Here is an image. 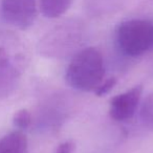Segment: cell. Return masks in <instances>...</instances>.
Instances as JSON below:
<instances>
[{"label":"cell","mask_w":153,"mask_h":153,"mask_svg":"<svg viewBox=\"0 0 153 153\" xmlns=\"http://www.w3.org/2000/svg\"><path fill=\"white\" fill-rule=\"evenodd\" d=\"M74 149H76V144L72 140H68L65 142L61 143L58 146L57 150L55 153H74Z\"/></svg>","instance_id":"cell-11"},{"label":"cell","mask_w":153,"mask_h":153,"mask_svg":"<svg viewBox=\"0 0 153 153\" xmlns=\"http://www.w3.org/2000/svg\"><path fill=\"white\" fill-rule=\"evenodd\" d=\"M4 20L19 30H27L37 18L36 0H1Z\"/></svg>","instance_id":"cell-4"},{"label":"cell","mask_w":153,"mask_h":153,"mask_svg":"<svg viewBox=\"0 0 153 153\" xmlns=\"http://www.w3.org/2000/svg\"><path fill=\"white\" fill-rule=\"evenodd\" d=\"M143 94V86L136 85L127 91L113 97L109 104V115L114 121L130 120L135 114Z\"/></svg>","instance_id":"cell-5"},{"label":"cell","mask_w":153,"mask_h":153,"mask_svg":"<svg viewBox=\"0 0 153 153\" xmlns=\"http://www.w3.org/2000/svg\"><path fill=\"white\" fill-rule=\"evenodd\" d=\"M26 64V51L20 39L12 32L0 30V100L16 89Z\"/></svg>","instance_id":"cell-1"},{"label":"cell","mask_w":153,"mask_h":153,"mask_svg":"<svg viewBox=\"0 0 153 153\" xmlns=\"http://www.w3.org/2000/svg\"><path fill=\"white\" fill-rule=\"evenodd\" d=\"M120 49L129 57H138L153 48V23L131 19L122 22L117 30Z\"/></svg>","instance_id":"cell-3"},{"label":"cell","mask_w":153,"mask_h":153,"mask_svg":"<svg viewBox=\"0 0 153 153\" xmlns=\"http://www.w3.org/2000/svg\"><path fill=\"white\" fill-rule=\"evenodd\" d=\"M105 66L102 53L96 47H86L72 57L65 79L70 87L80 91H94L103 82Z\"/></svg>","instance_id":"cell-2"},{"label":"cell","mask_w":153,"mask_h":153,"mask_svg":"<svg viewBox=\"0 0 153 153\" xmlns=\"http://www.w3.org/2000/svg\"><path fill=\"white\" fill-rule=\"evenodd\" d=\"M115 84H117V79H115V78H109L108 80H106L105 82H102V83L96 88L94 94L98 97L105 96V94H107L109 91H111V90L113 89Z\"/></svg>","instance_id":"cell-10"},{"label":"cell","mask_w":153,"mask_h":153,"mask_svg":"<svg viewBox=\"0 0 153 153\" xmlns=\"http://www.w3.org/2000/svg\"><path fill=\"white\" fill-rule=\"evenodd\" d=\"M140 119L147 128L153 130V91L150 92L143 102Z\"/></svg>","instance_id":"cell-8"},{"label":"cell","mask_w":153,"mask_h":153,"mask_svg":"<svg viewBox=\"0 0 153 153\" xmlns=\"http://www.w3.org/2000/svg\"><path fill=\"white\" fill-rule=\"evenodd\" d=\"M72 0H40V10L46 18H58L68 11Z\"/></svg>","instance_id":"cell-7"},{"label":"cell","mask_w":153,"mask_h":153,"mask_svg":"<svg viewBox=\"0 0 153 153\" xmlns=\"http://www.w3.org/2000/svg\"><path fill=\"white\" fill-rule=\"evenodd\" d=\"M13 123L18 130H27L33 124V115L27 109H20L14 114Z\"/></svg>","instance_id":"cell-9"},{"label":"cell","mask_w":153,"mask_h":153,"mask_svg":"<svg viewBox=\"0 0 153 153\" xmlns=\"http://www.w3.org/2000/svg\"><path fill=\"white\" fill-rule=\"evenodd\" d=\"M27 137L21 130H15L0 138V153H27Z\"/></svg>","instance_id":"cell-6"}]
</instances>
